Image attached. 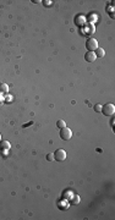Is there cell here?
Returning a JSON list of instances; mask_svg holds the SVG:
<instances>
[{
	"label": "cell",
	"instance_id": "9",
	"mask_svg": "<svg viewBox=\"0 0 115 220\" xmlns=\"http://www.w3.org/2000/svg\"><path fill=\"white\" fill-rule=\"evenodd\" d=\"M56 126L59 127V129H64V127H66V122L65 120H59L56 122Z\"/></svg>",
	"mask_w": 115,
	"mask_h": 220
},
{
	"label": "cell",
	"instance_id": "11",
	"mask_svg": "<svg viewBox=\"0 0 115 220\" xmlns=\"http://www.w3.org/2000/svg\"><path fill=\"white\" fill-rule=\"evenodd\" d=\"M71 203H72V204H77V203H80V197H77V196L74 197V199L71 200Z\"/></svg>",
	"mask_w": 115,
	"mask_h": 220
},
{
	"label": "cell",
	"instance_id": "4",
	"mask_svg": "<svg viewBox=\"0 0 115 220\" xmlns=\"http://www.w3.org/2000/svg\"><path fill=\"white\" fill-rule=\"evenodd\" d=\"M66 159V152L64 149H56L54 152V160L56 161H64Z\"/></svg>",
	"mask_w": 115,
	"mask_h": 220
},
{
	"label": "cell",
	"instance_id": "5",
	"mask_svg": "<svg viewBox=\"0 0 115 220\" xmlns=\"http://www.w3.org/2000/svg\"><path fill=\"white\" fill-rule=\"evenodd\" d=\"M95 59H97V56H95L94 52H87L85 54V60L88 62H93V61H95Z\"/></svg>",
	"mask_w": 115,
	"mask_h": 220
},
{
	"label": "cell",
	"instance_id": "7",
	"mask_svg": "<svg viewBox=\"0 0 115 220\" xmlns=\"http://www.w3.org/2000/svg\"><path fill=\"white\" fill-rule=\"evenodd\" d=\"M94 54H95V56H97V58H103V56L105 55V52H104V49L103 48H97L94 50Z\"/></svg>",
	"mask_w": 115,
	"mask_h": 220
},
{
	"label": "cell",
	"instance_id": "6",
	"mask_svg": "<svg viewBox=\"0 0 115 220\" xmlns=\"http://www.w3.org/2000/svg\"><path fill=\"white\" fill-rule=\"evenodd\" d=\"M10 148H11L10 142H8V141H0V150H4V152H6V150H10Z\"/></svg>",
	"mask_w": 115,
	"mask_h": 220
},
{
	"label": "cell",
	"instance_id": "10",
	"mask_svg": "<svg viewBox=\"0 0 115 220\" xmlns=\"http://www.w3.org/2000/svg\"><path fill=\"white\" fill-rule=\"evenodd\" d=\"M47 160H48V161H53V160H54V153H49V154L47 155Z\"/></svg>",
	"mask_w": 115,
	"mask_h": 220
},
{
	"label": "cell",
	"instance_id": "3",
	"mask_svg": "<svg viewBox=\"0 0 115 220\" xmlns=\"http://www.w3.org/2000/svg\"><path fill=\"white\" fill-rule=\"evenodd\" d=\"M86 48H87L88 52H94V50L98 48V41L94 39V38H89L86 42Z\"/></svg>",
	"mask_w": 115,
	"mask_h": 220
},
{
	"label": "cell",
	"instance_id": "1",
	"mask_svg": "<svg viewBox=\"0 0 115 220\" xmlns=\"http://www.w3.org/2000/svg\"><path fill=\"white\" fill-rule=\"evenodd\" d=\"M102 112L105 115V116H111L114 115V112H115V106L114 104H105L102 106Z\"/></svg>",
	"mask_w": 115,
	"mask_h": 220
},
{
	"label": "cell",
	"instance_id": "14",
	"mask_svg": "<svg viewBox=\"0 0 115 220\" xmlns=\"http://www.w3.org/2000/svg\"><path fill=\"white\" fill-rule=\"evenodd\" d=\"M0 140H1V135H0Z\"/></svg>",
	"mask_w": 115,
	"mask_h": 220
},
{
	"label": "cell",
	"instance_id": "13",
	"mask_svg": "<svg viewBox=\"0 0 115 220\" xmlns=\"http://www.w3.org/2000/svg\"><path fill=\"white\" fill-rule=\"evenodd\" d=\"M43 3H46V5H49V6L52 5V1H43Z\"/></svg>",
	"mask_w": 115,
	"mask_h": 220
},
{
	"label": "cell",
	"instance_id": "2",
	"mask_svg": "<svg viewBox=\"0 0 115 220\" xmlns=\"http://www.w3.org/2000/svg\"><path fill=\"white\" fill-rule=\"evenodd\" d=\"M72 137V131L67 129V127H64V129H60V138L64 141H69L70 138Z\"/></svg>",
	"mask_w": 115,
	"mask_h": 220
},
{
	"label": "cell",
	"instance_id": "12",
	"mask_svg": "<svg viewBox=\"0 0 115 220\" xmlns=\"http://www.w3.org/2000/svg\"><path fill=\"white\" fill-rule=\"evenodd\" d=\"M94 111H97V112L102 111V105H99V104H95V105H94Z\"/></svg>",
	"mask_w": 115,
	"mask_h": 220
},
{
	"label": "cell",
	"instance_id": "8",
	"mask_svg": "<svg viewBox=\"0 0 115 220\" xmlns=\"http://www.w3.org/2000/svg\"><path fill=\"white\" fill-rule=\"evenodd\" d=\"M9 92V86L5 83H0V93H8Z\"/></svg>",
	"mask_w": 115,
	"mask_h": 220
}]
</instances>
